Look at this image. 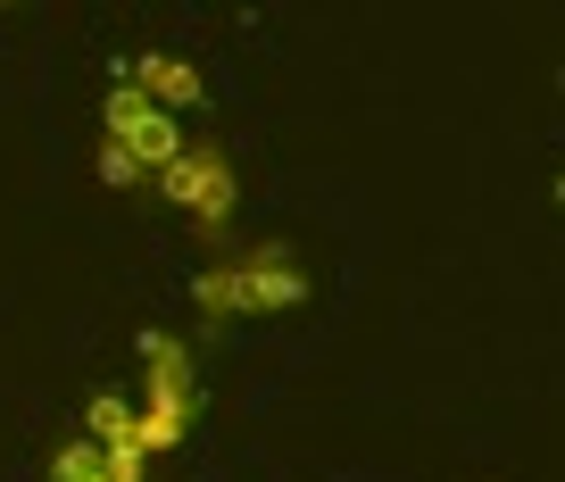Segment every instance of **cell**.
Wrapping results in <instances>:
<instances>
[{
  "mask_svg": "<svg viewBox=\"0 0 565 482\" xmlns=\"http://www.w3.org/2000/svg\"><path fill=\"white\" fill-rule=\"evenodd\" d=\"M58 482H141V465H125V458H108V449H92V441H67L58 449V465H51Z\"/></svg>",
  "mask_w": 565,
  "mask_h": 482,
  "instance_id": "52a82bcc",
  "label": "cell"
},
{
  "mask_svg": "<svg viewBox=\"0 0 565 482\" xmlns=\"http://www.w3.org/2000/svg\"><path fill=\"white\" fill-rule=\"evenodd\" d=\"M192 432V350L175 333H141V449H175Z\"/></svg>",
  "mask_w": 565,
  "mask_h": 482,
  "instance_id": "6da1fadb",
  "label": "cell"
},
{
  "mask_svg": "<svg viewBox=\"0 0 565 482\" xmlns=\"http://www.w3.org/2000/svg\"><path fill=\"white\" fill-rule=\"evenodd\" d=\"M159 192L175 200L192 225H225V216H233V167L216 159L209 142H183L175 167H159Z\"/></svg>",
  "mask_w": 565,
  "mask_h": 482,
  "instance_id": "277c9868",
  "label": "cell"
},
{
  "mask_svg": "<svg viewBox=\"0 0 565 482\" xmlns=\"http://www.w3.org/2000/svg\"><path fill=\"white\" fill-rule=\"evenodd\" d=\"M84 441L108 449V458H125V465H141V458H150V449H141V399H134V392H92Z\"/></svg>",
  "mask_w": 565,
  "mask_h": 482,
  "instance_id": "5b68a950",
  "label": "cell"
},
{
  "mask_svg": "<svg viewBox=\"0 0 565 482\" xmlns=\"http://www.w3.org/2000/svg\"><path fill=\"white\" fill-rule=\"evenodd\" d=\"M300 291H308V275L282 250H258V258H242V267L192 275V300L209 308V317H266V308H291Z\"/></svg>",
  "mask_w": 565,
  "mask_h": 482,
  "instance_id": "7a4b0ae2",
  "label": "cell"
},
{
  "mask_svg": "<svg viewBox=\"0 0 565 482\" xmlns=\"http://www.w3.org/2000/svg\"><path fill=\"white\" fill-rule=\"evenodd\" d=\"M125 84H141L159 108L200 100V75H192V58H175V51H141V58H125Z\"/></svg>",
  "mask_w": 565,
  "mask_h": 482,
  "instance_id": "8992f818",
  "label": "cell"
},
{
  "mask_svg": "<svg viewBox=\"0 0 565 482\" xmlns=\"http://www.w3.org/2000/svg\"><path fill=\"white\" fill-rule=\"evenodd\" d=\"M100 175H108V183H134V175H141V167H134V159H125V150H100Z\"/></svg>",
  "mask_w": 565,
  "mask_h": 482,
  "instance_id": "ba28073f",
  "label": "cell"
},
{
  "mask_svg": "<svg viewBox=\"0 0 565 482\" xmlns=\"http://www.w3.org/2000/svg\"><path fill=\"white\" fill-rule=\"evenodd\" d=\"M108 150H125V159L150 175V167H175L183 133H175V117H167L141 84H117V92H108Z\"/></svg>",
  "mask_w": 565,
  "mask_h": 482,
  "instance_id": "3957f363",
  "label": "cell"
}]
</instances>
